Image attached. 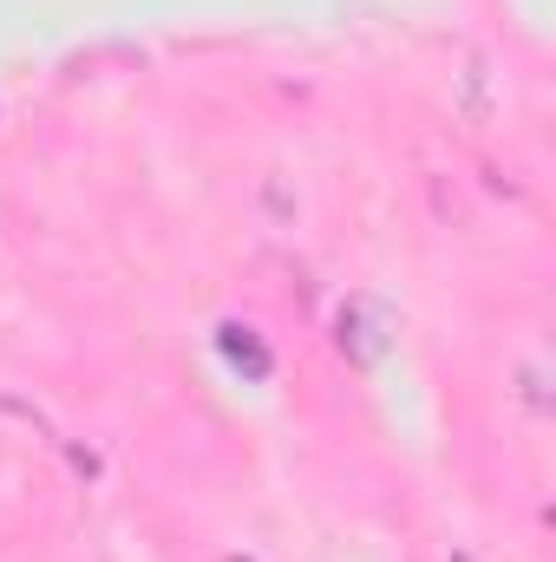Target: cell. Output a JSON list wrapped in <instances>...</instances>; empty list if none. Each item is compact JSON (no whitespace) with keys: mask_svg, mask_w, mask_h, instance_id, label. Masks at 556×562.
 <instances>
[{"mask_svg":"<svg viewBox=\"0 0 556 562\" xmlns=\"http://www.w3.org/2000/svg\"><path fill=\"white\" fill-rule=\"evenodd\" d=\"M334 347H341L354 367H380L387 347H393V314H387L374 294H347L341 314H334Z\"/></svg>","mask_w":556,"mask_h":562,"instance_id":"6da1fadb","label":"cell"},{"mask_svg":"<svg viewBox=\"0 0 556 562\" xmlns=\"http://www.w3.org/2000/svg\"><path fill=\"white\" fill-rule=\"evenodd\" d=\"M216 353H223L243 380H269V373H276V353L263 347V334H256L249 321H223V327H216Z\"/></svg>","mask_w":556,"mask_h":562,"instance_id":"7a4b0ae2","label":"cell"}]
</instances>
